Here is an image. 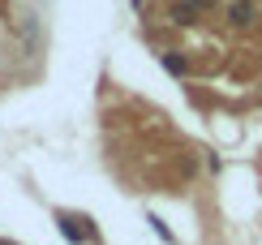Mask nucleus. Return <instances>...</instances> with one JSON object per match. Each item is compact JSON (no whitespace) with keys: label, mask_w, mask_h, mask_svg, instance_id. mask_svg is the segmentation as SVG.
Segmentation results:
<instances>
[{"label":"nucleus","mask_w":262,"mask_h":245,"mask_svg":"<svg viewBox=\"0 0 262 245\" xmlns=\"http://www.w3.org/2000/svg\"><path fill=\"white\" fill-rule=\"evenodd\" d=\"M254 13H258V9L249 5V0H236V5H232V22H236V26H245V22H254Z\"/></svg>","instance_id":"f257e3e1"},{"label":"nucleus","mask_w":262,"mask_h":245,"mask_svg":"<svg viewBox=\"0 0 262 245\" xmlns=\"http://www.w3.org/2000/svg\"><path fill=\"white\" fill-rule=\"evenodd\" d=\"M163 65H168L172 73H185V60H181V56H163Z\"/></svg>","instance_id":"f03ea898"},{"label":"nucleus","mask_w":262,"mask_h":245,"mask_svg":"<svg viewBox=\"0 0 262 245\" xmlns=\"http://www.w3.org/2000/svg\"><path fill=\"white\" fill-rule=\"evenodd\" d=\"M189 5H193V9H211L215 0H189Z\"/></svg>","instance_id":"7ed1b4c3"}]
</instances>
